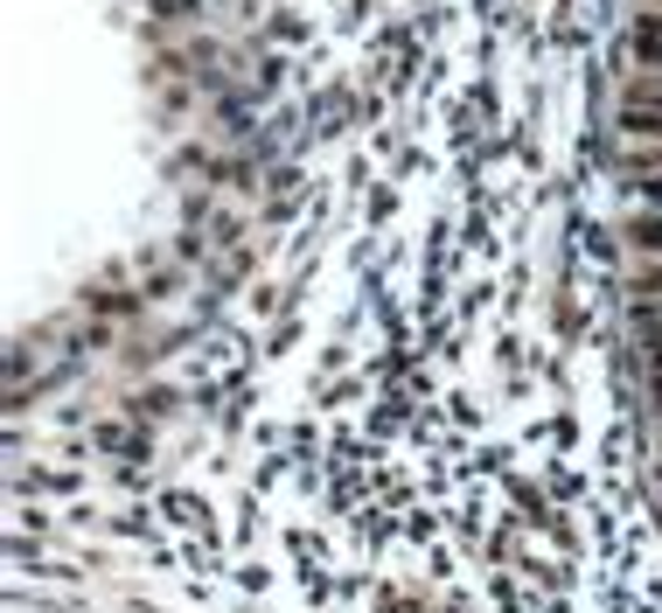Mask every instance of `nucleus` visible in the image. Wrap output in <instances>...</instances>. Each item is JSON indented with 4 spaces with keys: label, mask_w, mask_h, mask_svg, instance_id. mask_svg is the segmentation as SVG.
Instances as JSON below:
<instances>
[{
    "label": "nucleus",
    "mask_w": 662,
    "mask_h": 613,
    "mask_svg": "<svg viewBox=\"0 0 662 613\" xmlns=\"http://www.w3.org/2000/svg\"><path fill=\"white\" fill-rule=\"evenodd\" d=\"M628 238H635V252H662V217H641V223H628Z\"/></svg>",
    "instance_id": "obj_1"
},
{
    "label": "nucleus",
    "mask_w": 662,
    "mask_h": 613,
    "mask_svg": "<svg viewBox=\"0 0 662 613\" xmlns=\"http://www.w3.org/2000/svg\"><path fill=\"white\" fill-rule=\"evenodd\" d=\"M635 49H641V63H655V70H662V43H635Z\"/></svg>",
    "instance_id": "obj_3"
},
{
    "label": "nucleus",
    "mask_w": 662,
    "mask_h": 613,
    "mask_svg": "<svg viewBox=\"0 0 662 613\" xmlns=\"http://www.w3.org/2000/svg\"><path fill=\"white\" fill-rule=\"evenodd\" d=\"M635 286H641V300H649V293H662V265H649V273H641Z\"/></svg>",
    "instance_id": "obj_2"
},
{
    "label": "nucleus",
    "mask_w": 662,
    "mask_h": 613,
    "mask_svg": "<svg viewBox=\"0 0 662 613\" xmlns=\"http://www.w3.org/2000/svg\"><path fill=\"white\" fill-rule=\"evenodd\" d=\"M641 196H649V203H662V175H655V182H641Z\"/></svg>",
    "instance_id": "obj_4"
}]
</instances>
